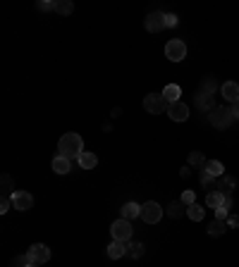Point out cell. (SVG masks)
Wrapping results in <instances>:
<instances>
[{
	"label": "cell",
	"mask_w": 239,
	"mask_h": 267,
	"mask_svg": "<svg viewBox=\"0 0 239 267\" xmlns=\"http://www.w3.org/2000/svg\"><path fill=\"white\" fill-rule=\"evenodd\" d=\"M180 201H182V203L187 205V208H189V205H194V203H196V193H194V191H189V189H187V191H184V193H182V198H180Z\"/></svg>",
	"instance_id": "obj_30"
},
{
	"label": "cell",
	"mask_w": 239,
	"mask_h": 267,
	"mask_svg": "<svg viewBox=\"0 0 239 267\" xmlns=\"http://www.w3.org/2000/svg\"><path fill=\"white\" fill-rule=\"evenodd\" d=\"M10 208H12V198H0V212L5 215Z\"/></svg>",
	"instance_id": "obj_33"
},
{
	"label": "cell",
	"mask_w": 239,
	"mask_h": 267,
	"mask_svg": "<svg viewBox=\"0 0 239 267\" xmlns=\"http://www.w3.org/2000/svg\"><path fill=\"white\" fill-rule=\"evenodd\" d=\"M180 174H182L184 179H187V177H189V165H187V167H182V170H180Z\"/></svg>",
	"instance_id": "obj_38"
},
{
	"label": "cell",
	"mask_w": 239,
	"mask_h": 267,
	"mask_svg": "<svg viewBox=\"0 0 239 267\" xmlns=\"http://www.w3.org/2000/svg\"><path fill=\"white\" fill-rule=\"evenodd\" d=\"M122 220H134V217H141V205L139 203H134V201H129V203H125L122 205Z\"/></svg>",
	"instance_id": "obj_14"
},
{
	"label": "cell",
	"mask_w": 239,
	"mask_h": 267,
	"mask_svg": "<svg viewBox=\"0 0 239 267\" xmlns=\"http://www.w3.org/2000/svg\"><path fill=\"white\" fill-rule=\"evenodd\" d=\"M208 122H211L215 129H227V126L234 122L232 108H227V105H215L213 110L208 112Z\"/></svg>",
	"instance_id": "obj_2"
},
{
	"label": "cell",
	"mask_w": 239,
	"mask_h": 267,
	"mask_svg": "<svg viewBox=\"0 0 239 267\" xmlns=\"http://www.w3.org/2000/svg\"><path fill=\"white\" fill-rule=\"evenodd\" d=\"M180 95H182V88L177 86V84H167V86L163 88V98H165L167 103H177Z\"/></svg>",
	"instance_id": "obj_19"
},
{
	"label": "cell",
	"mask_w": 239,
	"mask_h": 267,
	"mask_svg": "<svg viewBox=\"0 0 239 267\" xmlns=\"http://www.w3.org/2000/svg\"><path fill=\"white\" fill-rule=\"evenodd\" d=\"M29 267H39V265H29Z\"/></svg>",
	"instance_id": "obj_39"
},
{
	"label": "cell",
	"mask_w": 239,
	"mask_h": 267,
	"mask_svg": "<svg viewBox=\"0 0 239 267\" xmlns=\"http://www.w3.org/2000/svg\"><path fill=\"white\" fill-rule=\"evenodd\" d=\"M223 198H225V196L220 193V191H211V193L206 196V205L215 210V208H220V203H223Z\"/></svg>",
	"instance_id": "obj_28"
},
{
	"label": "cell",
	"mask_w": 239,
	"mask_h": 267,
	"mask_svg": "<svg viewBox=\"0 0 239 267\" xmlns=\"http://www.w3.org/2000/svg\"><path fill=\"white\" fill-rule=\"evenodd\" d=\"M220 93H223L225 103L234 105V103H239V84L237 81H225L223 86H220Z\"/></svg>",
	"instance_id": "obj_12"
},
{
	"label": "cell",
	"mask_w": 239,
	"mask_h": 267,
	"mask_svg": "<svg viewBox=\"0 0 239 267\" xmlns=\"http://www.w3.org/2000/svg\"><path fill=\"white\" fill-rule=\"evenodd\" d=\"M141 220L146 224H158L163 220V208H160L156 201H148V203L141 205Z\"/></svg>",
	"instance_id": "obj_7"
},
{
	"label": "cell",
	"mask_w": 239,
	"mask_h": 267,
	"mask_svg": "<svg viewBox=\"0 0 239 267\" xmlns=\"http://www.w3.org/2000/svg\"><path fill=\"white\" fill-rule=\"evenodd\" d=\"M165 24L167 26H177V15H165Z\"/></svg>",
	"instance_id": "obj_35"
},
{
	"label": "cell",
	"mask_w": 239,
	"mask_h": 267,
	"mask_svg": "<svg viewBox=\"0 0 239 267\" xmlns=\"http://www.w3.org/2000/svg\"><path fill=\"white\" fill-rule=\"evenodd\" d=\"M127 255V244L125 241H112L110 246H108V258L110 260H120Z\"/></svg>",
	"instance_id": "obj_15"
},
{
	"label": "cell",
	"mask_w": 239,
	"mask_h": 267,
	"mask_svg": "<svg viewBox=\"0 0 239 267\" xmlns=\"http://www.w3.org/2000/svg\"><path fill=\"white\" fill-rule=\"evenodd\" d=\"M184 212H187V205L182 201H172V203H167V217L170 220H180Z\"/></svg>",
	"instance_id": "obj_17"
},
{
	"label": "cell",
	"mask_w": 239,
	"mask_h": 267,
	"mask_svg": "<svg viewBox=\"0 0 239 267\" xmlns=\"http://www.w3.org/2000/svg\"><path fill=\"white\" fill-rule=\"evenodd\" d=\"M203 215H206V208H201L199 203H194L187 208V217H189L191 222H201L203 220Z\"/></svg>",
	"instance_id": "obj_22"
},
{
	"label": "cell",
	"mask_w": 239,
	"mask_h": 267,
	"mask_svg": "<svg viewBox=\"0 0 239 267\" xmlns=\"http://www.w3.org/2000/svg\"><path fill=\"white\" fill-rule=\"evenodd\" d=\"M50 167H53V172L55 174H70L72 172V160H67V157H63V155H55L53 157V162H50Z\"/></svg>",
	"instance_id": "obj_13"
},
{
	"label": "cell",
	"mask_w": 239,
	"mask_h": 267,
	"mask_svg": "<svg viewBox=\"0 0 239 267\" xmlns=\"http://www.w3.org/2000/svg\"><path fill=\"white\" fill-rule=\"evenodd\" d=\"M55 3L57 0H39V3H36V10H39V12H55Z\"/></svg>",
	"instance_id": "obj_29"
},
{
	"label": "cell",
	"mask_w": 239,
	"mask_h": 267,
	"mask_svg": "<svg viewBox=\"0 0 239 267\" xmlns=\"http://www.w3.org/2000/svg\"><path fill=\"white\" fill-rule=\"evenodd\" d=\"M232 108V115H234V119H239V103H234V105H230Z\"/></svg>",
	"instance_id": "obj_37"
},
{
	"label": "cell",
	"mask_w": 239,
	"mask_h": 267,
	"mask_svg": "<svg viewBox=\"0 0 239 267\" xmlns=\"http://www.w3.org/2000/svg\"><path fill=\"white\" fill-rule=\"evenodd\" d=\"M26 258H29L32 265H46L50 260V248L46 244H32L29 251H26Z\"/></svg>",
	"instance_id": "obj_6"
},
{
	"label": "cell",
	"mask_w": 239,
	"mask_h": 267,
	"mask_svg": "<svg viewBox=\"0 0 239 267\" xmlns=\"http://www.w3.org/2000/svg\"><path fill=\"white\" fill-rule=\"evenodd\" d=\"M227 227H239V217H237V215H230V217H227Z\"/></svg>",
	"instance_id": "obj_36"
},
{
	"label": "cell",
	"mask_w": 239,
	"mask_h": 267,
	"mask_svg": "<svg viewBox=\"0 0 239 267\" xmlns=\"http://www.w3.org/2000/svg\"><path fill=\"white\" fill-rule=\"evenodd\" d=\"M206 157H203V153H199V150H194V153H189V167H206Z\"/></svg>",
	"instance_id": "obj_27"
},
{
	"label": "cell",
	"mask_w": 239,
	"mask_h": 267,
	"mask_svg": "<svg viewBox=\"0 0 239 267\" xmlns=\"http://www.w3.org/2000/svg\"><path fill=\"white\" fill-rule=\"evenodd\" d=\"M55 12L57 15H72V12H74V3H72V0H57Z\"/></svg>",
	"instance_id": "obj_26"
},
{
	"label": "cell",
	"mask_w": 239,
	"mask_h": 267,
	"mask_svg": "<svg viewBox=\"0 0 239 267\" xmlns=\"http://www.w3.org/2000/svg\"><path fill=\"white\" fill-rule=\"evenodd\" d=\"M196 108H199L201 112H211L215 108V101H213V95H208V93H196Z\"/></svg>",
	"instance_id": "obj_16"
},
{
	"label": "cell",
	"mask_w": 239,
	"mask_h": 267,
	"mask_svg": "<svg viewBox=\"0 0 239 267\" xmlns=\"http://www.w3.org/2000/svg\"><path fill=\"white\" fill-rule=\"evenodd\" d=\"M203 170H206L208 174H213L215 179H218V177H223V174H225V165L220 162V160H208Z\"/></svg>",
	"instance_id": "obj_21"
},
{
	"label": "cell",
	"mask_w": 239,
	"mask_h": 267,
	"mask_svg": "<svg viewBox=\"0 0 239 267\" xmlns=\"http://www.w3.org/2000/svg\"><path fill=\"white\" fill-rule=\"evenodd\" d=\"M32 262H29V258H26V253L24 255H15L12 258V267H29Z\"/></svg>",
	"instance_id": "obj_31"
},
{
	"label": "cell",
	"mask_w": 239,
	"mask_h": 267,
	"mask_svg": "<svg viewBox=\"0 0 239 267\" xmlns=\"http://www.w3.org/2000/svg\"><path fill=\"white\" fill-rule=\"evenodd\" d=\"M225 231H227V222L225 220H213L208 224V234L211 236H223Z\"/></svg>",
	"instance_id": "obj_24"
},
{
	"label": "cell",
	"mask_w": 239,
	"mask_h": 267,
	"mask_svg": "<svg viewBox=\"0 0 239 267\" xmlns=\"http://www.w3.org/2000/svg\"><path fill=\"white\" fill-rule=\"evenodd\" d=\"M143 108H146L148 115H163L170 108V103L163 98V93H148L143 98Z\"/></svg>",
	"instance_id": "obj_5"
},
{
	"label": "cell",
	"mask_w": 239,
	"mask_h": 267,
	"mask_svg": "<svg viewBox=\"0 0 239 267\" xmlns=\"http://www.w3.org/2000/svg\"><path fill=\"white\" fill-rule=\"evenodd\" d=\"M12 208L19 212H26L34 208V196L29 191H15L12 193Z\"/></svg>",
	"instance_id": "obj_8"
},
{
	"label": "cell",
	"mask_w": 239,
	"mask_h": 267,
	"mask_svg": "<svg viewBox=\"0 0 239 267\" xmlns=\"http://www.w3.org/2000/svg\"><path fill=\"white\" fill-rule=\"evenodd\" d=\"M84 153V141H81L79 134L74 131H67L60 136V141H57V155L67 157V160H79V155Z\"/></svg>",
	"instance_id": "obj_1"
},
{
	"label": "cell",
	"mask_w": 239,
	"mask_h": 267,
	"mask_svg": "<svg viewBox=\"0 0 239 267\" xmlns=\"http://www.w3.org/2000/svg\"><path fill=\"white\" fill-rule=\"evenodd\" d=\"M215 181H218V179H215L213 174H208L206 170H201V184H203V186H213Z\"/></svg>",
	"instance_id": "obj_32"
},
{
	"label": "cell",
	"mask_w": 239,
	"mask_h": 267,
	"mask_svg": "<svg viewBox=\"0 0 239 267\" xmlns=\"http://www.w3.org/2000/svg\"><path fill=\"white\" fill-rule=\"evenodd\" d=\"M110 234H112V241H125L129 244L132 241V234H134V227H132V222L129 220H115L110 224Z\"/></svg>",
	"instance_id": "obj_3"
},
{
	"label": "cell",
	"mask_w": 239,
	"mask_h": 267,
	"mask_svg": "<svg viewBox=\"0 0 239 267\" xmlns=\"http://www.w3.org/2000/svg\"><path fill=\"white\" fill-rule=\"evenodd\" d=\"M98 165V157H96V153H91V150H84L79 155V167L81 170H94V167Z\"/></svg>",
	"instance_id": "obj_18"
},
{
	"label": "cell",
	"mask_w": 239,
	"mask_h": 267,
	"mask_svg": "<svg viewBox=\"0 0 239 267\" xmlns=\"http://www.w3.org/2000/svg\"><path fill=\"white\" fill-rule=\"evenodd\" d=\"M143 253H146V246H143L141 241H129V244H127V255H129V258L139 260Z\"/></svg>",
	"instance_id": "obj_20"
},
{
	"label": "cell",
	"mask_w": 239,
	"mask_h": 267,
	"mask_svg": "<svg viewBox=\"0 0 239 267\" xmlns=\"http://www.w3.org/2000/svg\"><path fill=\"white\" fill-rule=\"evenodd\" d=\"M220 208H225V210L230 212V208H232V196H225L223 203H220ZM215 210H218V208H215Z\"/></svg>",
	"instance_id": "obj_34"
},
{
	"label": "cell",
	"mask_w": 239,
	"mask_h": 267,
	"mask_svg": "<svg viewBox=\"0 0 239 267\" xmlns=\"http://www.w3.org/2000/svg\"><path fill=\"white\" fill-rule=\"evenodd\" d=\"M0 186H3V198H12L15 189H12V177H10V174H3V177H0Z\"/></svg>",
	"instance_id": "obj_25"
},
{
	"label": "cell",
	"mask_w": 239,
	"mask_h": 267,
	"mask_svg": "<svg viewBox=\"0 0 239 267\" xmlns=\"http://www.w3.org/2000/svg\"><path fill=\"white\" fill-rule=\"evenodd\" d=\"M165 57L170 62H182L187 57V43L182 39H170L165 43Z\"/></svg>",
	"instance_id": "obj_4"
},
{
	"label": "cell",
	"mask_w": 239,
	"mask_h": 267,
	"mask_svg": "<svg viewBox=\"0 0 239 267\" xmlns=\"http://www.w3.org/2000/svg\"><path fill=\"white\" fill-rule=\"evenodd\" d=\"M234 186H237V179L232 174H223V177H218V181H215V191H220L223 196H232Z\"/></svg>",
	"instance_id": "obj_11"
},
{
	"label": "cell",
	"mask_w": 239,
	"mask_h": 267,
	"mask_svg": "<svg viewBox=\"0 0 239 267\" xmlns=\"http://www.w3.org/2000/svg\"><path fill=\"white\" fill-rule=\"evenodd\" d=\"M167 117L172 119V122H187V117H189V108H187V103H182V101L170 103V108H167Z\"/></svg>",
	"instance_id": "obj_10"
},
{
	"label": "cell",
	"mask_w": 239,
	"mask_h": 267,
	"mask_svg": "<svg viewBox=\"0 0 239 267\" xmlns=\"http://www.w3.org/2000/svg\"><path fill=\"white\" fill-rule=\"evenodd\" d=\"M143 26H146V31H151V34H158L163 31L167 24H165V12H151V15L146 17V22H143Z\"/></svg>",
	"instance_id": "obj_9"
},
{
	"label": "cell",
	"mask_w": 239,
	"mask_h": 267,
	"mask_svg": "<svg viewBox=\"0 0 239 267\" xmlns=\"http://www.w3.org/2000/svg\"><path fill=\"white\" fill-rule=\"evenodd\" d=\"M218 81H215V77H203V81H201V93H208V95H213L215 91H218Z\"/></svg>",
	"instance_id": "obj_23"
}]
</instances>
